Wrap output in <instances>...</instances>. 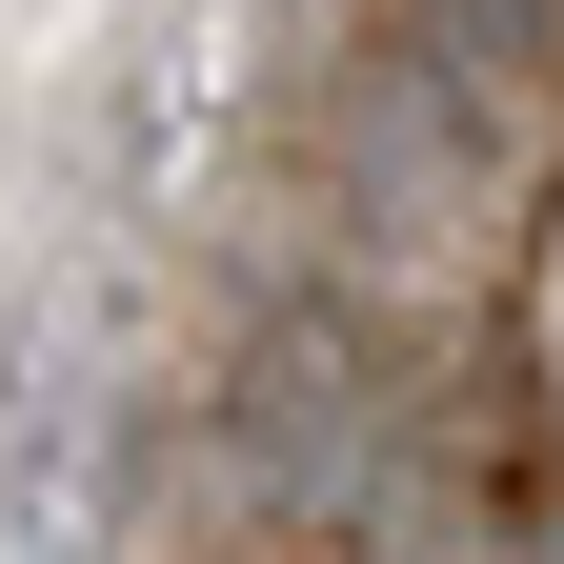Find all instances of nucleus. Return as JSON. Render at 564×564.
I'll return each instance as SVG.
<instances>
[{
	"instance_id": "nucleus-1",
	"label": "nucleus",
	"mask_w": 564,
	"mask_h": 564,
	"mask_svg": "<svg viewBox=\"0 0 564 564\" xmlns=\"http://www.w3.org/2000/svg\"><path fill=\"white\" fill-rule=\"evenodd\" d=\"M223 444H242L262 505L323 524V544H403V505H423V403L383 383L364 303H282L242 343V383H223Z\"/></svg>"
},
{
	"instance_id": "nucleus-2",
	"label": "nucleus",
	"mask_w": 564,
	"mask_h": 564,
	"mask_svg": "<svg viewBox=\"0 0 564 564\" xmlns=\"http://www.w3.org/2000/svg\"><path fill=\"white\" fill-rule=\"evenodd\" d=\"M484 182H505V101H464L444 61H364V82L323 101V202L364 262H464L484 242Z\"/></svg>"
},
{
	"instance_id": "nucleus-3",
	"label": "nucleus",
	"mask_w": 564,
	"mask_h": 564,
	"mask_svg": "<svg viewBox=\"0 0 564 564\" xmlns=\"http://www.w3.org/2000/svg\"><path fill=\"white\" fill-rule=\"evenodd\" d=\"M383 41H403V61H444L464 101H524V82H544V41H564V0H403Z\"/></svg>"
}]
</instances>
